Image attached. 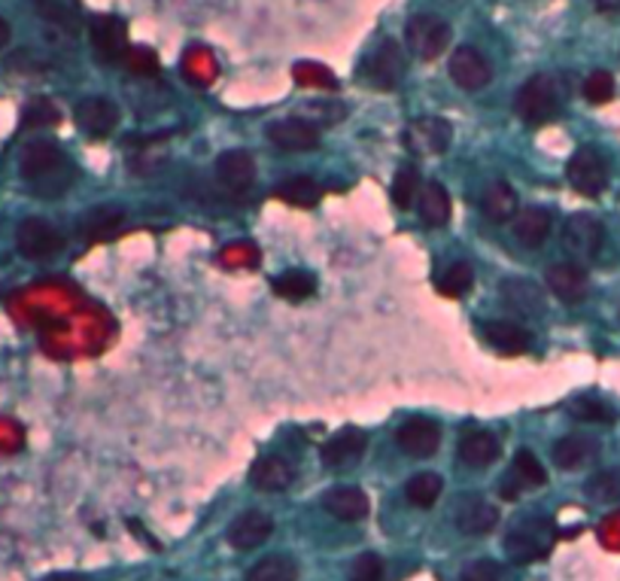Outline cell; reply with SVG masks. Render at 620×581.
Returning <instances> with one entry per match:
<instances>
[{"instance_id":"obj_1","label":"cell","mask_w":620,"mask_h":581,"mask_svg":"<svg viewBox=\"0 0 620 581\" xmlns=\"http://www.w3.org/2000/svg\"><path fill=\"white\" fill-rule=\"evenodd\" d=\"M19 168L40 199H58L76 177L68 156L52 141H31L19 156Z\"/></svg>"},{"instance_id":"obj_2","label":"cell","mask_w":620,"mask_h":581,"mask_svg":"<svg viewBox=\"0 0 620 581\" xmlns=\"http://www.w3.org/2000/svg\"><path fill=\"white\" fill-rule=\"evenodd\" d=\"M560 104H563V85L553 73H536L517 92V114L529 126H545L560 114Z\"/></svg>"},{"instance_id":"obj_3","label":"cell","mask_w":620,"mask_h":581,"mask_svg":"<svg viewBox=\"0 0 620 581\" xmlns=\"http://www.w3.org/2000/svg\"><path fill=\"white\" fill-rule=\"evenodd\" d=\"M550 542H553V524L545 518H526L508 530L502 548L514 564H533L550 552Z\"/></svg>"},{"instance_id":"obj_4","label":"cell","mask_w":620,"mask_h":581,"mask_svg":"<svg viewBox=\"0 0 620 581\" xmlns=\"http://www.w3.org/2000/svg\"><path fill=\"white\" fill-rule=\"evenodd\" d=\"M405 46L424 61H436L451 46V25L432 13L410 15L405 25Z\"/></svg>"},{"instance_id":"obj_5","label":"cell","mask_w":620,"mask_h":581,"mask_svg":"<svg viewBox=\"0 0 620 581\" xmlns=\"http://www.w3.org/2000/svg\"><path fill=\"white\" fill-rule=\"evenodd\" d=\"M606 244V226L603 220H596L591 213H575L569 216L563 226V247L565 253L579 262H587V259H596L599 250Z\"/></svg>"},{"instance_id":"obj_6","label":"cell","mask_w":620,"mask_h":581,"mask_svg":"<svg viewBox=\"0 0 620 581\" xmlns=\"http://www.w3.org/2000/svg\"><path fill=\"white\" fill-rule=\"evenodd\" d=\"M15 247H19V253L25 256V259L40 262V259L56 256L58 250L64 247V238H61V232H58L49 220L28 216V220H22L19 228H15Z\"/></svg>"},{"instance_id":"obj_7","label":"cell","mask_w":620,"mask_h":581,"mask_svg":"<svg viewBox=\"0 0 620 581\" xmlns=\"http://www.w3.org/2000/svg\"><path fill=\"white\" fill-rule=\"evenodd\" d=\"M569 183L579 189L581 195H599L608 186V158L596 146H581L575 156L565 165Z\"/></svg>"},{"instance_id":"obj_8","label":"cell","mask_w":620,"mask_h":581,"mask_svg":"<svg viewBox=\"0 0 620 581\" xmlns=\"http://www.w3.org/2000/svg\"><path fill=\"white\" fill-rule=\"evenodd\" d=\"M451 80L465 92H478L493 80V64L475 46H456L451 56Z\"/></svg>"},{"instance_id":"obj_9","label":"cell","mask_w":620,"mask_h":581,"mask_svg":"<svg viewBox=\"0 0 620 581\" xmlns=\"http://www.w3.org/2000/svg\"><path fill=\"white\" fill-rule=\"evenodd\" d=\"M453 128L448 119H417L405 128L402 141L414 156H438L451 146Z\"/></svg>"},{"instance_id":"obj_10","label":"cell","mask_w":620,"mask_h":581,"mask_svg":"<svg viewBox=\"0 0 620 581\" xmlns=\"http://www.w3.org/2000/svg\"><path fill=\"white\" fill-rule=\"evenodd\" d=\"M271 533H274V521H271L269 511L247 509L240 511L238 518L228 524L226 540L228 545L238 548V552H253L262 542L271 540Z\"/></svg>"},{"instance_id":"obj_11","label":"cell","mask_w":620,"mask_h":581,"mask_svg":"<svg viewBox=\"0 0 620 581\" xmlns=\"http://www.w3.org/2000/svg\"><path fill=\"white\" fill-rule=\"evenodd\" d=\"M405 68H408L405 49H402L395 40H383L381 46L371 52V58H368L366 73L371 83L386 92V88H395V85L402 83Z\"/></svg>"},{"instance_id":"obj_12","label":"cell","mask_w":620,"mask_h":581,"mask_svg":"<svg viewBox=\"0 0 620 581\" xmlns=\"http://www.w3.org/2000/svg\"><path fill=\"white\" fill-rule=\"evenodd\" d=\"M395 444L408 456L426 460V456L436 454L438 444H441V426L429 417H410L395 429Z\"/></svg>"},{"instance_id":"obj_13","label":"cell","mask_w":620,"mask_h":581,"mask_svg":"<svg viewBox=\"0 0 620 581\" xmlns=\"http://www.w3.org/2000/svg\"><path fill=\"white\" fill-rule=\"evenodd\" d=\"M545 284L565 305H581L591 293V277L579 262H557L545 271Z\"/></svg>"},{"instance_id":"obj_14","label":"cell","mask_w":620,"mask_h":581,"mask_svg":"<svg viewBox=\"0 0 620 581\" xmlns=\"http://www.w3.org/2000/svg\"><path fill=\"white\" fill-rule=\"evenodd\" d=\"M88 34H92V49L100 61L114 64L128 52V34L126 25L116 15H95L88 22Z\"/></svg>"},{"instance_id":"obj_15","label":"cell","mask_w":620,"mask_h":581,"mask_svg":"<svg viewBox=\"0 0 620 581\" xmlns=\"http://www.w3.org/2000/svg\"><path fill=\"white\" fill-rule=\"evenodd\" d=\"M269 141L283 153H310L320 146V131L317 126H310L308 119L293 116V119H281L269 128Z\"/></svg>"},{"instance_id":"obj_16","label":"cell","mask_w":620,"mask_h":581,"mask_svg":"<svg viewBox=\"0 0 620 581\" xmlns=\"http://www.w3.org/2000/svg\"><path fill=\"white\" fill-rule=\"evenodd\" d=\"M499 298L505 301V308L521 313V317H541L548 308L541 286L533 284V281H523V277H505L499 284Z\"/></svg>"},{"instance_id":"obj_17","label":"cell","mask_w":620,"mask_h":581,"mask_svg":"<svg viewBox=\"0 0 620 581\" xmlns=\"http://www.w3.org/2000/svg\"><path fill=\"white\" fill-rule=\"evenodd\" d=\"M73 116H76V126L83 128L85 134H92V138H107L119 126V107L110 98H104V95L80 100Z\"/></svg>"},{"instance_id":"obj_18","label":"cell","mask_w":620,"mask_h":581,"mask_svg":"<svg viewBox=\"0 0 620 581\" xmlns=\"http://www.w3.org/2000/svg\"><path fill=\"white\" fill-rule=\"evenodd\" d=\"M366 448H368L366 432H359V429L347 426V429H341L338 436H332V439L325 441L320 456H323V463L329 469H350L362 460Z\"/></svg>"},{"instance_id":"obj_19","label":"cell","mask_w":620,"mask_h":581,"mask_svg":"<svg viewBox=\"0 0 620 581\" xmlns=\"http://www.w3.org/2000/svg\"><path fill=\"white\" fill-rule=\"evenodd\" d=\"M296 482V466L286 456H262L253 469H250V484L262 494H281L289 490Z\"/></svg>"},{"instance_id":"obj_20","label":"cell","mask_w":620,"mask_h":581,"mask_svg":"<svg viewBox=\"0 0 620 581\" xmlns=\"http://www.w3.org/2000/svg\"><path fill=\"white\" fill-rule=\"evenodd\" d=\"M323 509L329 511L335 521L356 524V521H362V518L368 514L366 490L350 487V484H344V487H332V490H325L323 494Z\"/></svg>"},{"instance_id":"obj_21","label":"cell","mask_w":620,"mask_h":581,"mask_svg":"<svg viewBox=\"0 0 620 581\" xmlns=\"http://www.w3.org/2000/svg\"><path fill=\"white\" fill-rule=\"evenodd\" d=\"M599 456V441L584 432H569L553 444V463L563 472H575V469L587 466Z\"/></svg>"},{"instance_id":"obj_22","label":"cell","mask_w":620,"mask_h":581,"mask_svg":"<svg viewBox=\"0 0 620 581\" xmlns=\"http://www.w3.org/2000/svg\"><path fill=\"white\" fill-rule=\"evenodd\" d=\"M126 226V211L119 204H100L85 213L80 232L88 244H104L119 235V228Z\"/></svg>"},{"instance_id":"obj_23","label":"cell","mask_w":620,"mask_h":581,"mask_svg":"<svg viewBox=\"0 0 620 581\" xmlns=\"http://www.w3.org/2000/svg\"><path fill=\"white\" fill-rule=\"evenodd\" d=\"M499 524V511L484 497H463L456 502V526L465 536H484Z\"/></svg>"},{"instance_id":"obj_24","label":"cell","mask_w":620,"mask_h":581,"mask_svg":"<svg viewBox=\"0 0 620 581\" xmlns=\"http://www.w3.org/2000/svg\"><path fill=\"white\" fill-rule=\"evenodd\" d=\"M216 177H219V183L228 186V189H247V186H253L255 180V162L250 153H243V150H228L223 156L216 158Z\"/></svg>"},{"instance_id":"obj_25","label":"cell","mask_w":620,"mask_h":581,"mask_svg":"<svg viewBox=\"0 0 620 581\" xmlns=\"http://www.w3.org/2000/svg\"><path fill=\"white\" fill-rule=\"evenodd\" d=\"M499 456V441L487 429H472L460 441V460L468 469H487Z\"/></svg>"},{"instance_id":"obj_26","label":"cell","mask_w":620,"mask_h":581,"mask_svg":"<svg viewBox=\"0 0 620 581\" xmlns=\"http://www.w3.org/2000/svg\"><path fill=\"white\" fill-rule=\"evenodd\" d=\"M417 204H420V220H424V226L429 228H441L448 226V220H451V195H448V189L438 183V180H429V183L420 189V195H417Z\"/></svg>"},{"instance_id":"obj_27","label":"cell","mask_w":620,"mask_h":581,"mask_svg":"<svg viewBox=\"0 0 620 581\" xmlns=\"http://www.w3.org/2000/svg\"><path fill=\"white\" fill-rule=\"evenodd\" d=\"M484 339L493 344L499 354H523L529 344H533V335L526 332L517 323H508V320H493V323H484Z\"/></svg>"},{"instance_id":"obj_28","label":"cell","mask_w":620,"mask_h":581,"mask_svg":"<svg viewBox=\"0 0 620 581\" xmlns=\"http://www.w3.org/2000/svg\"><path fill=\"white\" fill-rule=\"evenodd\" d=\"M180 68H183L186 80L192 85H198V88H207V85L216 83V76H219V61H216V56H213L207 46H192V49H186Z\"/></svg>"},{"instance_id":"obj_29","label":"cell","mask_w":620,"mask_h":581,"mask_svg":"<svg viewBox=\"0 0 620 581\" xmlns=\"http://www.w3.org/2000/svg\"><path fill=\"white\" fill-rule=\"evenodd\" d=\"M40 19L49 25V28L61 31L64 37L68 34H76L80 31V7L73 0H34Z\"/></svg>"},{"instance_id":"obj_30","label":"cell","mask_w":620,"mask_h":581,"mask_svg":"<svg viewBox=\"0 0 620 581\" xmlns=\"http://www.w3.org/2000/svg\"><path fill=\"white\" fill-rule=\"evenodd\" d=\"M480 208L487 213V220L508 223V220H514V213H517V195H514V189H511L505 180H496V183L484 189Z\"/></svg>"},{"instance_id":"obj_31","label":"cell","mask_w":620,"mask_h":581,"mask_svg":"<svg viewBox=\"0 0 620 581\" xmlns=\"http://www.w3.org/2000/svg\"><path fill=\"white\" fill-rule=\"evenodd\" d=\"M550 232V211L545 208H529V211H523L517 220H514V235H517V241L523 247H529V250H536L545 244Z\"/></svg>"},{"instance_id":"obj_32","label":"cell","mask_w":620,"mask_h":581,"mask_svg":"<svg viewBox=\"0 0 620 581\" xmlns=\"http://www.w3.org/2000/svg\"><path fill=\"white\" fill-rule=\"evenodd\" d=\"M274 195L286 204H293V208H317L320 199H323V189L317 180H310V177H293V180H286L274 189Z\"/></svg>"},{"instance_id":"obj_33","label":"cell","mask_w":620,"mask_h":581,"mask_svg":"<svg viewBox=\"0 0 620 581\" xmlns=\"http://www.w3.org/2000/svg\"><path fill=\"white\" fill-rule=\"evenodd\" d=\"M247 581H298V564L286 554H271L250 567Z\"/></svg>"},{"instance_id":"obj_34","label":"cell","mask_w":620,"mask_h":581,"mask_svg":"<svg viewBox=\"0 0 620 581\" xmlns=\"http://www.w3.org/2000/svg\"><path fill=\"white\" fill-rule=\"evenodd\" d=\"M165 158H168V143H165V138H153V141H143L128 156V168H131V174L150 177V174H155V170L165 165Z\"/></svg>"},{"instance_id":"obj_35","label":"cell","mask_w":620,"mask_h":581,"mask_svg":"<svg viewBox=\"0 0 620 581\" xmlns=\"http://www.w3.org/2000/svg\"><path fill=\"white\" fill-rule=\"evenodd\" d=\"M441 475L436 472H417L414 478H408L405 484V497H408L410 506H417V509H432L441 497Z\"/></svg>"},{"instance_id":"obj_36","label":"cell","mask_w":620,"mask_h":581,"mask_svg":"<svg viewBox=\"0 0 620 581\" xmlns=\"http://www.w3.org/2000/svg\"><path fill=\"white\" fill-rule=\"evenodd\" d=\"M584 494L591 502L608 506V502H618L620 499V469H603L587 478L584 484Z\"/></svg>"},{"instance_id":"obj_37","label":"cell","mask_w":620,"mask_h":581,"mask_svg":"<svg viewBox=\"0 0 620 581\" xmlns=\"http://www.w3.org/2000/svg\"><path fill=\"white\" fill-rule=\"evenodd\" d=\"M274 293L281 298H289V301H301V298L313 296V289H317V277L308 274V271H286L281 277H274Z\"/></svg>"},{"instance_id":"obj_38","label":"cell","mask_w":620,"mask_h":581,"mask_svg":"<svg viewBox=\"0 0 620 581\" xmlns=\"http://www.w3.org/2000/svg\"><path fill=\"white\" fill-rule=\"evenodd\" d=\"M293 76L301 88H323V92H338V76L329 71L320 61H298Z\"/></svg>"},{"instance_id":"obj_39","label":"cell","mask_w":620,"mask_h":581,"mask_svg":"<svg viewBox=\"0 0 620 581\" xmlns=\"http://www.w3.org/2000/svg\"><path fill=\"white\" fill-rule=\"evenodd\" d=\"M475 284V271L468 262H453L448 265V271L438 277V289H441V296L448 298H463L468 289Z\"/></svg>"},{"instance_id":"obj_40","label":"cell","mask_w":620,"mask_h":581,"mask_svg":"<svg viewBox=\"0 0 620 581\" xmlns=\"http://www.w3.org/2000/svg\"><path fill=\"white\" fill-rule=\"evenodd\" d=\"M511 482L533 490V487H541V484L548 482V472L538 463V456L533 451L523 448V451L514 454V475H511Z\"/></svg>"},{"instance_id":"obj_41","label":"cell","mask_w":620,"mask_h":581,"mask_svg":"<svg viewBox=\"0 0 620 581\" xmlns=\"http://www.w3.org/2000/svg\"><path fill=\"white\" fill-rule=\"evenodd\" d=\"M420 195V170L414 168V165H405V168H398L393 180V201L395 208H402V211H408L410 204L417 201Z\"/></svg>"},{"instance_id":"obj_42","label":"cell","mask_w":620,"mask_h":581,"mask_svg":"<svg viewBox=\"0 0 620 581\" xmlns=\"http://www.w3.org/2000/svg\"><path fill=\"white\" fill-rule=\"evenodd\" d=\"M259 247L253 241H235L228 244L226 250L219 253V262L226 265V269H255L259 265Z\"/></svg>"},{"instance_id":"obj_43","label":"cell","mask_w":620,"mask_h":581,"mask_svg":"<svg viewBox=\"0 0 620 581\" xmlns=\"http://www.w3.org/2000/svg\"><path fill=\"white\" fill-rule=\"evenodd\" d=\"M305 116H308L310 126H338L347 116V107L341 100H317V104L305 107Z\"/></svg>"},{"instance_id":"obj_44","label":"cell","mask_w":620,"mask_h":581,"mask_svg":"<svg viewBox=\"0 0 620 581\" xmlns=\"http://www.w3.org/2000/svg\"><path fill=\"white\" fill-rule=\"evenodd\" d=\"M22 122L28 128H40V126H58L61 122V110L49 98H34L25 107L22 114Z\"/></svg>"},{"instance_id":"obj_45","label":"cell","mask_w":620,"mask_h":581,"mask_svg":"<svg viewBox=\"0 0 620 581\" xmlns=\"http://www.w3.org/2000/svg\"><path fill=\"white\" fill-rule=\"evenodd\" d=\"M126 64L128 71L134 73V76H141V80H153L155 73H158V56H155L153 49H146V46L128 49Z\"/></svg>"},{"instance_id":"obj_46","label":"cell","mask_w":620,"mask_h":581,"mask_svg":"<svg viewBox=\"0 0 620 581\" xmlns=\"http://www.w3.org/2000/svg\"><path fill=\"white\" fill-rule=\"evenodd\" d=\"M569 412H572V417L591 420V424H608V420H611V408H608L606 402H599V399L591 396L575 399V402L569 405Z\"/></svg>"},{"instance_id":"obj_47","label":"cell","mask_w":620,"mask_h":581,"mask_svg":"<svg viewBox=\"0 0 620 581\" xmlns=\"http://www.w3.org/2000/svg\"><path fill=\"white\" fill-rule=\"evenodd\" d=\"M350 581H383V560L378 554H359L350 564Z\"/></svg>"},{"instance_id":"obj_48","label":"cell","mask_w":620,"mask_h":581,"mask_svg":"<svg viewBox=\"0 0 620 581\" xmlns=\"http://www.w3.org/2000/svg\"><path fill=\"white\" fill-rule=\"evenodd\" d=\"M584 95L591 104H606L611 95H615V80H611V73L608 71H596L587 76V83H584Z\"/></svg>"},{"instance_id":"obj_49","label":"cell","mask_w":620,"mask_h":581,"mask_svg":"<svg viewBox=\"0 0 620 581\" xmlns=\"http://www.w3.org/2000/svg\"><path fill=\"white\" fill-rule=\"evenodd\" d=\"M463 581H502V567L490 557H480L463 569Z\"/></svg>"},{"instance_id":"obj_50","label":"cell","mask_w":620,"mask_h":581,"mask_svg":"<svg viewBox=\"0 0 620 581\" xmlns=\"http://www.w3.org/2000/svg\"><path fill=\"white\" fill-rule=\"evenodd\" d=\"M7 71L19 73V76H40L46 73V64H43L40 58H34L28 49H22V52H15L10 61H7Z\"/></svg>"},{"instance_id":"obj_51","label":"cell","mask_w":620,"mask_h":581,"mask_svg":"<svg viewBox=\"0 0 620 581\" xmlns=\"http://www.w3.org/2000/svg\"><path fill=\"white\" fill-rule=\"evenodd\" d=\"M25 444V432H22V426L15 424V420H7V417H0V454H13Z\"/></svg>"},{"instance_id":"obj_52","label":"cell","mask_w":620,"mask_h":581,"mask_svg":"<svg viewBox=\"0 0 620 581\" xmlns=\"http://www.w3.org/2000/svg\"><path fill=\"white\" fill-rule=\"evenodd\" d=\"M591 7L599 13H620V0H591Z\"/></svg>"},{"instance_id":"obj_53","label":"cell","mask_w":620,"mask_h":581,"mask_svg":"<svg viewBox=\"0 0 620 581\" xmlns=\"http://www.w3.org/2000/svg\"><path fill=\"white\" fill-rule=\"evenodd\" d=\"M10 34H13V31H10V22H7V19H0V49L10 43Z\"/></svg>"},{"instance_id":"obj_54","label":"cell","mask_w":620,"mask_h":581,"mask_svg":"<svg viewBox=\"0 0 620 581\" xmlns=\"http://www.w3.org/2000/svg\"><path fill=\"white\" fill-rule=\"evenodd\" d=\"M43 581H85L83 576H49V579Z\"/></svg>"}]
</instances>
